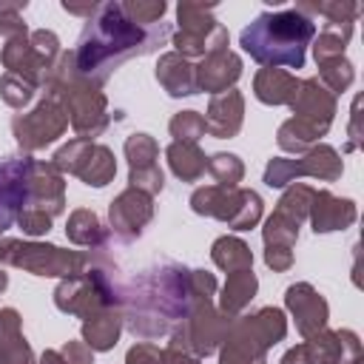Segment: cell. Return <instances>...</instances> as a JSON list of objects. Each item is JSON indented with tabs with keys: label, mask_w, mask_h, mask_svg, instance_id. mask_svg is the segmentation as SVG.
Returning a JSON list of instances; mask_svg holds the SVG:
<instances>
[{
	"label": "cell",
	"mask_w": 364,
	"mask_h": 364,
	"mask_svg": "<svg viewBox=\"0 0 364 364\" xmlns=\"http://www.w3.org/2000/svg\"><path fill=\"white\" fill-rule=\"evenodd\" d=\"M216 296V279L208 270H188L182 264L165 262L162 267L142 276L128 296H122V318L128 330L148 341L171 333L191 307L202 299Z\"/></svg>",
	"instance_id": "1"
},
{
	"label": "cell",
	"mask_w": 364,
	"mask_h": 364,
	"mask_svg": "<svg viewBox=\"0 0 364 364\" xmlns=\"http://www.w3.org/2000/svg\"><path fill=\"white\" fill-rule=\"evenodd\" d=\"M165 40H171L168 23L145 28L122 11V3H100L77 40L74 65L85 80L102 85L125 60L145 57L165 46Z\"/></svg>",
	"instance_id": "2"
},
{
	"label": "cell",
	"mask_w": 364,
	"mask_h": 364,
	"mask_svg": "<svg viewBox=\"0 0 364 364\" xmlns=\"http://www.w3.org/2000/svg\"><path fill=\"white\" fill-rule=\"evenodd\" d=\"M316 37V23L299 9L262 11L239 34V46L264 68H301L307 46Z\"/></svg>",
	"instance_id": "3"
},
{
	"label": "cell",
	"mask_w": 364,
	"mask_h": 364,
	"mask_svg": "<svg viewBox=\"0 0 364 364\" xmlns=\"http://www.w3.org/2000/svg\"><path fill=\"white\" fill-rule=\"evenodd\" d=\"M43 88L63 102V108L68 114V125L74 128L77 139L94 142L108 128V122H111L108 100L100 91V85H94L91 80H85L77 71L74 51H60Z\"/></svg>",
	"instance_id": "4"
},
{
	"label": "cell",
	"mask_w": 364,
	"mask_h": 364,
	"mask_svg": "<svg viewBox=\"0 0 364 364\" xmlns=\"http://www.w3.org/2000/svg\"><path fill=\"white\" fill-rule=\"evenodd\" d=\"M287 336V318L279 307H262L236 316L219 344V364H267V350Z\"/></svg>",
	"instance_id": "5"
},
{
	"label": "cell",
	"mask_w": 364,
	"mask_h": 364,
	"mask_svg": "<svg viewBox=\"0 0 364 364\" xmlns=\"http://www.w3.org/2000/svg\"><path fill=\"white\" fill-rule=\"evenodd\" d=\"M102 253L94 250H63L46 242H23V239H0V264L23 267L34 276H60L71 279L85 273L91 264L100 262Z\"/></svg>",
	"instance_id": "6"
},
{
	"label": "cell",
	"mask_w": 364,
	"mask_h": 364,
	"mask_svg": "<svg viewBox=\"0 0 364 364\" xmlns=\"http://www.w3.org/2000/svg\"><path fill=\"white\" fill-rule=\"evenodd\" d=\"M54 304H57V310H63L68 316H77L82 321L88 316L100 313V310L122 307V293L111 279L108 259L100 256V262L91 264L85 273L63 279L54 290Z\"/></svg>",
	"instance_id": "7"
},
{
	"label": "cell",
	"mask_w": 364,
	"mask_h": 364,
	"mask_svg": "<svg viewBox=\"0 0 364 364\" xmlns=\"http://www.w3.org/2000/svg\"><path fill=\"white\" fill-rule=\"evenodd\" d=\"M191 208L199 216H213L230 230H250L264 213V202L256 191L247 188H219L205 185L191 193Z\"/></svg>",
	"instance_id": "8"
},
{
	"label": "cell",
	"mask_w": 364,
	"mask_h": 364,
	"mask_svg": "<svg viewBox=\"0 0 364 364\" xmlns=\"http://www.w3.org/2000/svg\"><path fill=\"white\" fill-rule=\"evenodd\" d=\"M176 26L173 34L176 54L188 57H208L213 51L228 48V28L213 17V3H179L176 6Z\"/></svg>",
	"instance_id": "9"
},
{
	"label": "cell",
	"mask_w": 364,
	"mask_h": 364,
	"mask_svg": "<svg viewBox=\"0 0 364 364\" xmlns=\"http://www.w3.org/2000/svg\"><path fill=\"white\" fill-rule=\"evenodd\" d=\"M57 57H60V40L48 28H37L26 37L6 40V46L0 51V60H3L6 71L28 80L37 88L46 85Z\"/></svg>",
	"instance_id": "10"
},
{
	"label": "cell",
	"mask_w": 364,
	"mask_h": 364,
	"mask_svg": "<svg viewBox=\"0 0 364 364\" xmlns=\"http://www.w3.org/2000/svg\"><path fill=\"white\" fill-rule=\"evenodd\" d=\"M51 165L60 173H71L80 176L85 185L91 188H105L114 173H117V159L114 151L100 145V142H88V139H68L51 159Z\"/></svg>",
	"instance_id": "11"
},
{
	"label": "cell",
	"mask_w": 364,
	"mask_h": 364,
	"mask_svg": "<svg viewBox=\"0 0 364 364\" xmlns=\"http://www.w3.org/2000/svg\"><path fill=\"white\" fill-rule=\"evenodd\" d=\"M65 128H68V114H65L63 102L48 91H43V100L31 111L14 114V119H11V134H14L17 145L28 154L60 139L65 134Z\"/></svg>",
	"instance_id": "12"
},
{
	"label": "cell",
	"mask_w": 364,
	"mask_h": 364,
	"mask_svg": "<svg viewBox=\"0 0 364 364\" xmlns=\"http://www.w3.org/2000/svg\"><path fill=\"white\" fill-rule=\"evenodd\" d=\"M341 171H344V162H341L338 151L321 142V145H313L299 159H284V156L270 159L267 168H264V185L284 188V185H290L299 176H313V179H321V182H336L341 176Z\"/></svg>",
	"instance_id": "13"
},
{
	"label": "cell",
	"mask_w": 364,
	"mask_h": 364,
	"mask_svg": "<svg viewBox=\"0 0 364 364\" xmlns=\"http://www.w3.org/2000/svg\"><path fill=\"white\" fill-rule=\"evenodd\" d=\"M279 364H361V341L353 330H318L287 350Z\"/></svg>",
	"instance_id": "14"
},
{
	"label": "cell",
	"mask_w": 364,
	"mask_h": 364,
	"mask_svg": "<svg viewBox=\"0 0 364 364\" xmlns=\"http://www.w3.org/2000/svg\"><path fill=\"white\" fill-rule=\"evenodd\" d=\"M228 324L230 318H225L216 307H213V299H202L191 307V313L185 316V321H179L171 333L179 336V341L199 358H208L210 353L219 350L225 333H228Z\"/></svg>",
	"instance_id": "15"
},
{
	"label": "cell",
	"mask_w": 364,
	"mask_h": 364,
	"mask_svg": "<svg viewBox=\"0 0 364 364\" xmlns=\"http://www.w3.org/2000/svg\"><path fill=\"white\" fill-rule=\"evenodd\" d=\"M125 156H128V165H131V173H128V188H136L148 196L159 193L165 188V173L156 162L159 156V145L154 136L148 134H131L125 139Z\"/></svg>",
	"instance_id": "16"
},
{
	"label": "cell",
	"mask_w": 364,
	"mask_h": 364,
	"mask_svg": "<svg viewBox=\"0 0 364 364\" xmlns=\"http://www.w3.org/2000/svg\"><path fill=\"white\" fill-rule=\"evenodd\" d=\"M26 208L43 210L51 219L65 210V182L51 162L31 159L28 179H26Z\"/></svg>",
	"instance_id": "17"
},
{
	"label": "cell",
	"mask_w": 364,
	"mask_h": 364,
	"mask_svg": "<svg viewBox=\"0 0 364 364\" xmlns=\"http://www.w3.org/2000/svg\"><path fill=\"white\" fill-rule=\"evenodd\" d=\"M31 156H9L0 159V233L9 230L20 210L26 208V179H28Z\"/></svg>",
	"instance_id": "18"
},
{
	"label": "cell",
	"mask_w": 364,
	"mask_h": 364,
	"mask_svg": "<svg viewBox=\"0 0 364 364\" xmlns=\"http://www.w3.org/2000/svg\"><path fill=\"white\" fill-rule=\"evenodd\" d=\"M151 216H154V199H151L148 193L136 191V188H125V191L111 202V208H108L111 228H114V233H117L119 239H125V242L136 239V236L145 230V225L151 222Z\"/></svg>",
	"instance_id": "19"
},
{
	"label": "cell",
	"mask_w": 364,
	"mask_h": 364,
	"mask_svg": "<svg viewBox=\"0 0 364 364\" xmlns=\"http://www.w3.org/2000/svg\"><path fill=\"white\" fill-rule=\"evenodd\" d=\"M284 304H287V310L293 313L296 330H299L304 338H310V336H316L318 330H324L327 316H330V307H327L324 296H321L313 284H307V282L290 284L287 293H284Z\"/></svg>",
	"instance_id": "20"
},
{
	"label": "cell",
	"mask_w": 364,
	"mask_h": 364,
	"mask_svg": "<svg viewBox=\"0 0 364 364\" xmlns=\"http://www.w3.org/2000/svg\"><path fill=\"white\" fill-rule=\"evenodd\" d=\"M290 111H293V119H301L327 134L336 117V97L318 80H301L296 88V97L290 100Z\"/></svg>",
	"instance_id": "21"
},
{
	"label": "cell",
	"mask_w": 364,
	"mask_h": 364,
	"mask_svg": "<svg viewBox=\"0 0 364 364\" xmlns=\"http://www.w3.org/2000/svg\"><path fill=\"white\" fill-rule=\"evenodd\" d=\"M193 77H196V91H208L216 97L228 88H233V82L242 77V60L230 48L213 51V54L202 57L199 65H193Z\"/></svg>",
	"instance_id": "22"
},
{
	"label": "cell",
	"mask_w": 364,
	"mask_h": 364,
	"mask_svg": "<svg viewBox=\"0 0 364 364\" xmlns=\"http://www.w3.org/2000/svg\"><path fill=\"white\" fill-rule=\"evenodd\" d=\"M245 119V97L236 88H228L216 97H210L205 111V131L216 139H230L239 134Z\"/></svg>",
	"instance_id": "23"
},
{
	"label": "cell",
	"mask_w": 364,
	"mask_h": 364,
	"mask_svg": "<svg viewBox=\"0 0 364 364\" xmlns=\"http://www.w3.org/2000/svg\"><path fill=\"white\" fill-rule=\"evenodd\" d=\"M316 233H330V230H344L355 222V202L333 196L330 191H316L310 216Z\"/></svg>",
	"instance_id": "24"
},
{
	"label": "cell",
	"mask_w": 364,
	"mask_h": 364,
	"mask_svg": "<svg viewBox=\"0 0 364 364\" xmlns=\"http://www.w3.org/2000/svg\"><path fill=\"white\" fill-rule=\"evenodd\" d=\"M20 321L23 318L14 307L0 310V364H37Z\"/></svg>",
	"instance_id": "25"
},
{
	"label": "cell",
	"mask_w": 364,
	"mask_h": 364,
	"mask_svg": "<svg viewBox=\"0 0 364 364\" xmlns=\"http://www.w3.org/2000/svg\"><path fill=\"white\" fill-rule=\"evenodd\" d=\"M156 82L171 97H191V94H196L193 65L182 54H176V51H168V54L159 57V63H156Z\"/></svg>",
	"instance_id": "26"
},
{
	"label": "cell",
	"mask_w": 364,
	"mask_h": 364,
	"mask_svg": "<svg viewBox=\"0 0 364 364\" xmlns=\"http://www.w3.org/2000/svg\"><path fill=\"white\" fill-rule=\"evenodd\" d=\"M299 82L301 80H296L284 68H262L253 77V94L264 105H290V100L296 97Z\"/></svg>",
	"instance_id": "27"
},
{
	"label": "cell",
	"mask_w": 364,
	"mask_h": 364,
	"mask_svg": "<svg viewBox=\"0 0 364 364\" xmlns=\"http://www.w3.org/2000/svg\"><path fill=\"white\" fill-rule=\"evenodd\" d=\"M122 307H108V310H100L94 316H88L82 321V341L91 347V350H111L117 341H119V333H122Z\"/></svg>",
	"instance_id": "28"
},
{
	"label": "cell",
	"mask_w": 364,
	"mask_h": 364,
	"mask_svg": "<svg viewBox=\"0 0 364 364\" xmlns=\"http://www.w3.org/2000/svg\"><path fill=\"white\" fill-rule=\"evenodd\" d=\"M256 287H259V279H256L253 267L250 270H239V273H228V282L222 287V296H219V307L216 310L225 318L233 321L250 304V299L256 296Z\"/></svg>",
	"instance_id": "29"
},
{
	"label": "cell",
	"mask_w": 364,
	"mask_h": 364,
	"mask_svg": "<svg viewBox=\"0 0 364 364\" xmlns=\"http://www.w3.org/2000/svg\"><path fill=\"white\" fill-rule=\"evenodd\" d=\"M65 236H68L74 245L88 247V250L102 247V245L108 242V230L102 228L100 216H97L94 210H88V208H77V210H71L68 225H65Z\"/></svg>",
	"instance_id": "30"
},
{
	"label": "cell",
	"mask_w": 364,
	"mask_h": 364,
	"mask_svg": "<svg viewBox=\"0 0 364 364\" xmlns=\"http://www.w3.org/2000/svg\"><path fill=\"white\" fill-rule=\"evenodd\" d=\"M165 156H168L171 171H173L182 182H196V179L208 171V156H205L202 148L193 145V142H171V145L165 148Z\"/></svg>",
	"instance_id": "31"
},
{
	"label": "cell",
	"mask_w": 364,
	"mask_h": 364,
	"mask_svg": "<svg viewBox=\"0 0 364 364\" xmlns=\"http://www.w3.org/2000/svg\"><path fill=\"white\" fill-rule=\"evenodd\" d=\"M210 259L225 273H239V270H250L253 267L250 247L242 239H236V236H219L213 242V247H210Z\"/></svg>",
	"instance_id": "32"
},
{
	"label": "cell",
	"mask_w": 364,
	"mask_h": 364,
	"mask_svg": "<svg viewBox=\"0 0 364 364\" xmlns=\"http://www.w3.org/2000/svg\"><path fill=\"white\" fill-rule=\"evenodd\" d=\"M321 136H324V131H318V128H313V125H307V122H301V119H293V117H290L287 122H282V125H279L276 142H279V148H282V151L301 156V154H307V151H310Z\"/></svg>",
	"instance_id": "33"
},
{
	"label": "cell",
	"mask_w": 364,
	"mask_h": 364,
	"mask_svg": "<svg viewBox=\"0 0 364 364\" xmlns=\"http://www.w3.org/2000/svg\"><path fill=\"white\" fill-rule=\"evenodd\" d=\"M350 37H353V26H330V23H324L318 37H313V57H316V63L344 57V48L350 43Z\"/></svg>",
	"instance_id": "34"
},
{
	"label": "cell",
	"mask_w": 364,
	"mask_h": 364,
	"mask_svg": "<svg viewBox=\"0 0 364 364\" xmlns=\"http://www.w3.org/2000/svg\"><path fill=\"white\" fill-rule=\"evenodd\" d=\"M301 14H321L327 17L330 26H353L355 17L361 14V6L358 3H350V0H327V3H299L296 6Z\"/></svg>",
	"instance_id": "35"
},
{
	"label": "cell",
	"mask_w": 364,
	"mask_h": 364,
	"mask_svg": "<svg viewBox=\"0 0 364 364\" xmlns=\"http://www.w3.org/2000/svg\"><path fill=\"white\" fill-rule=\"evenodd\" d=\"M313 199H316V188H313V185L293 182V185L282 193V199H279L276 210H279V213H284V216H290V219H296V222L301 225V222L310 216Z\"/></svg>",
	"instance_id": "36"
},
{
	"label": "cell",
	"mask_w": 364,
	"mask_h": 364,
	"mask_svg": "<svg viewBox=\"0 0 364 364\" xmlns=\"http://www.w3.org/2000/svg\"><path fill=\"white\" fill-rule=\"evenodd\" d=\"M355 80V71H353V63L347 57H336V60H324L318 63V82L336 97V94H344Z\"/></svg>",
	"instance_id": "37"
},
{
	"label": "cell",
	"mask_w": 364,
	"mask_h": 364,
	"mask_svg": "<svg viewBox=\"0 0 364 364\" xmlns=\"http://www.w3.org/2000/svg\"><path fill=\"white\" fill-rule=\"evenodd\" d=\"M208 173L216 179L219 188H239L245 176V165L236 154H213L208 156Z\"/></svg>",
	"instance_id": "38"
},
{
	"label": "cell",
	"mask_w": 364,
	"mask_h": 364,
	"mask_svg": "<svg viewBox=\"0 0 364 364\" xmlns=\"http://www.w3.org/2000/svg\"><path fill=\"white\" fill-rule=\"evenodd\" d=\"M262 236H264V245H279V247H293L296 239H299V222L273 210L262 228Z\"/></svg>",
	"instance_id": "39"
},
{
	"label": "cell",
	"mask_w": 364,
	"mask_h": 364,
	"mask_svg": "<svg viewBox=\"0 0 364 364\" xmlns=\"http://www.w3.org/2000/svg\"><path fill=\"white\" fill-rule=\"evenodd\" d=\"M168 128H171L173 142H193L196 145L208 134L205 131V117L199 111H179V114H173Z\"/></svg>",
	"instance_id": "40"
},
{
	"label": "cell",
	"mask_w": 364,
	"mask_h": 364,
	"mask_svg": "<svg viewBox=\"0 0 364 364\" xmlns=\"http://www.w3.org/2000/svg\"><path fill=\"white\" fill-rule=\"evenodd\" d=\"M34 94H37V85H31L28 80H23L17 74H9V71L0 77V97H3L6 105L26 108L34 100Z\"/></svg>",
	"instance_id": "41"
},
{
	"label": "cell",
	"mask_w": 364,
	"mask_h": 364,
	"mask_svg": "<svg viewBox=\"0 0 364 364\" xmlns=\"http://www.w3.org/2000/svg\"><path fill=\"white\" fill-rule=\"evenodd\" d=\"M122 11L136 23V26H145V28H154L162 23L168 6L162 0H125L122 3Z\"/></svg>",
	"instance_id": "42"
},
{
	"label": "cell",
	"mask_w": 364,
	"mask_h": 364,
	"mask_svg": "<svg viewBox=\"0 0 364 364\" xmlns=\"http://www.w3.org/2000/svg\"><path fill=\"white\" fill-rule=\"evenodd\" d=\"M23 9H26V0L23 3H0V34L6 40L28 34V26L23 20Z\"/></svg>",
	"instance_id": "43"
},
{
	"label": "cell",
	"mask_w": 364,
	"mask_h": 364,
	"mask_svg": "<svg viewBox=\"0 0 364 364\" xmlns=\"http://www.w3.org/2000/svg\"><path fill=\"white\" fill-rule=\"evenodd\" d=\"M17 225L26 236H43L51 230V216L43 213V210H31V208H23L20 216H17Z\"/></svg>",
	"instance_id": "44"
},
{
	"label": "cell",
	"mask_w": 364,
	"mask_h": 364,
	"mask_svg": "<svg viewBox=\"0 0 364 364\" xmlns=\"http://www.w3.org/2000/svg\"><path fill=\"white\" fill-rule=\"evenodd\" d=\"M202 361H205V358L193 355V353L179 341V336L171 333L168 347H162V364H202Z\"/></svg>",
	"instance_id": "45"
},
{
	"label": "cell",
	"mask_w": 364,
	"mask_h": 364,
	"mask_svg": "<svg viewBox=\"0 0 364 364\" xmlns=\"http://www.w3.org/2000/svg\"><path fill=\"white\" fill-rule=\"evenodd\" d=\"M125 364H162V347L154 341H136L125 353Z\"/></svg>",
	"instance_id": "46"
},
{
	"label": "cell",
	"mask_w": 364,
	"mask_h": 364,
	"mask_svg": "<svg viewBox=\"0 0 364 364\" xmlns=\"http://www.w3.org/2000/svg\"><path fill=\"white\" fill-rule=\"evenodd\" d=\"M264 264L273 267L276 273H284L293 267V247H279V245H264Z\"/></svg>",
	"instance_id": "47"
},
{
	"label": "cell",
	"mask_w": 364,
	"mask_h": 364,
	"mask_svg": "<svg viewBox=\"0 0 364 364\" xmlns=\"http://www.w3.org/2000/svg\"><path fill=\"white\" fill-rule=\"evenodd\" d=\"M60 355L65 358V364H94V350L85 341H65L60 347Z\"/></svg>",
	"instance_id": "48"
},
{
	"label": "cell",
	"mask_w": 364,
	"mask_h": 364,
	"mask_svg": "<svg viewBox=\"0 0 364 364\" xmlns=\"http://www.w3.org/2000/svg\"><path fill=\"white\" fill-rule=\"evenodd\" d=\"M361 97H355L353 100V119H350V142H347V148L344 151H355L358 148V142H361V134H358V119H361Z\"/></svg>",
	"instance_id": "49"
},
{
	"label": "cell",
	"mask_w": 364,
	"mask_h": 364,
	"mask_svg": "<svg viewBox=\"0 0 364 364\" xmlns=\"http://www.w3.org/2000/svg\"><path fill=\"white\" fill-rule=\"evenodd\" d=\"M97 6H100V3H68V0L63 3V9H65L68 14H80V17H91V14L97 11Z\"/></svg>",
	"instance_id": "50"
},
{
	"label": "cell",
	"mask_w": 364,
	"mask_h": 364,
	"mask_svg": "<svg viewBox=\"0 0 364 364\" xmlns=\"http://www.w3.org/2000/svg\"><path fill=\"white\" fill-rule=\"evenodd\" d=\"M37 364H65V358L60 355V350H43V355L37 358Z\"/></svg>",
	"instance_id": "51"
},
{
	"label": "cell",
	"mask_w": 364,
	"mask_h": 364,
	"mask_svg": "<svg viewBox=\"0 0 364 364\" xmlns=\"http://www.w3.org/2000/svg\"><path fill=\"white\" fill-rule=\"evenodd\" d=\"M6 287H9V276H6V270L0 267V293H3Z\"/></svg>",
	"instance_id": "52"
}]
</instances>
